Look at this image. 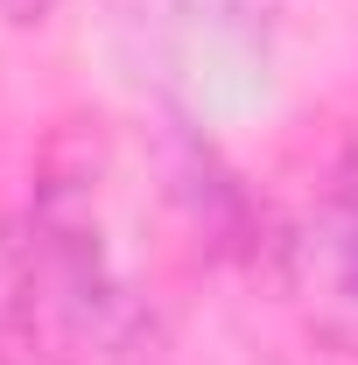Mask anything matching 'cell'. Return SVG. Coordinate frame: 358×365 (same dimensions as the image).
<instances>
[{
    "label": "cell",
    "mask_w": 358,
    "mask_h": 365,
    "mask_svg": "<svg viewBox=\"0 0 358 365\" xmlns=\"http://www.w3.org/2000/svg\"><path fill=\"white\" fill-rule=\"evenodd\" d=\"M274 7L281 0H176L183 29L218 43V49H260L274 29Z\"/></svg>",
    "instance_id": "7a4b0ae2"
},
{
    "label": "cell",
    "mask_w": 358,
    "mask_h": 365,
    "mask_svg": "<svg viewBox=\"0 0 358 365\" xmlns=\"http://www.w3.org/2000/svg\"><path fill=\"white\" fill-rule=\"evenodd\" d=\"M295 288L323 317L358 323V162L316 197L310 225L295 232Z\"/></svg>",
    "instance_id": "6da1fadb"
},
{
    "label": "cell",
    "mask_w": 358,
    "mask_h": 365,
    "mask_svg": "<svg viewBox=\"0 0 358 365\" xmlns=\"http://www.w3.org/2000/svg\"><path fill=\"white\" fill-rule=\"evenodd\" d=\"M7 7V21H43L49 14V0H0Z\"/></svg>",
    "instance_id": "3957f363"
}]
</instances>
